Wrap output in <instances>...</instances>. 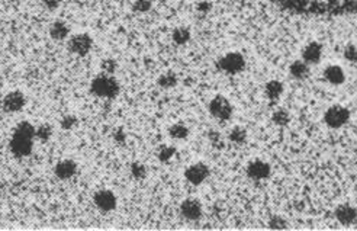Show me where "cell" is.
<instances>
[{"mask_svg": "<svg viewBox=\"0 0 357 231\" xmlns=\"http://www.w3.org/2000/svg\"><path fill=\"white\" fill-rule=\"evenodd\" d=\"M34 141H35V127L28 121H22L16 125V128L13 131V135L10 140V152L18 158L28 157L34 150Z\"/></svg>", "mask_w": 357, "mask_h": 231, "instance_id": "obj_1", "label": "cell"}, {"mask_svg": "<svg viewBox=\"0 0 357 231\" xmlns=\"http://www.w3.org/2000/svg\"><path fill=\"white\" fill-rule=\"evenodd\" d=\"M90 92L95 96L102 99H115L121 92V86H119V81L112 75L103 73L92 80Z\"/></svg>", "mask_w": 357, "mask_h": 231, "instance_id": "obj_2", "label": "cell"}, {"mask_svg": "<svg viewBox=\"0 0 357 231\" xmlns=\"http://www.w3.org/2000/svg\"><path fill=\"white\" fill-rule=\"evenodd\" d=\"M246 66H247L246 57L238 51H230L224 54L216 63L218 70L228 75V76L240 75L241 72L246 70Z\"/></svg>", "mask_w": 357, "mask_h": 231, "instance_id": "obj_3", "label": "cell"}, {"mask_svg": "<svg viewBox=\"0 0 357 231\" xmlns=\"http://www.w3.org/2000/svg\"><path fill=\"white\" fill-rule=\"evenodd\" d=\"M350 111L341 105H332L324 112V122L328 128L340 129L350 121Z\"/></svg>", "mask_w": 357, "mask_h": 231, "instance_id": "obj_4", "label": "cell"}, {"mask_svg": "<svg viewBox=\"0 0 357 231\" xmlns=\"http://www.w3.org/2000/svg\"><path fill=\"white\" fill-rule=\"evenodd\" d=\"M208 111H209V114L215 119H218V121H228V119H231L232 114H234V106L225 96L216 95L208 103Z\"/></svg>", "mask_w": 357, "mask_h": 231, "instance_id": "obj_5", "label": "cell"}, {"mask_svg": "<svg viewBox=\"0 0 357 231\" xmlns=\"http://www.w3.org/2000/svg\"><path fill=\"white\" fill-rule=\"evenodd\" d=\"M69 51L78 57H86L93 48V39L89 34H76L67 42Z\"/></svg>", "mask_w": 357, "mask_h": 231, "instance_id": "obj_6", "label": "cell"}, {"mask_svg": "<svg viewBox=\"0 0 357 231\" xmlns=\"http://www.w3.org/2000/svg\"><path fill=\"white\" fill-rule=\"evenodd\" d=\"M246 173L251 180L261 182V180L269 179L272 176V166H270V163H267L261 158H255L247 164Z\"/></svg>", "mask_w": 357, "mask_h": 231, "instance_id": "obj_7", "label": "cell"}, {"mask_svg": "<svg viewBox=\"0 0 357 231\" xmlns=\"http://www.w3.org/2000/svg\"><path fill=\"white\" fill-rule=\"evenodd\" d=\"M209 175H211L209 166L202 163V161L193 163V164H190V166L184 170V179L187 180L190 185H193V186L202 185L205 180L209 178Z\"/></svg>", "mask_w": 357, "mask_h": 231, "instance_id": "obj_8", "label": "cell"}, {"mask_svg": "<svg viewBox=\"0 0 357 231\" xmlns=\"http://www.w3.org/2000/svg\"><path fill=\"white\" fill-rule=\"evenodd\" d=\"M26 96L24 92L21 90H10L4 95L3 101H1V108L4 112L7 114H15L19 112L25 108Z\"/></svg>", "mask_w": 357, "mask_h": 231, "instance_id": "obj_9", "label": "cell"}, {"mask_svg": "<svg viewBox=\"0 0 357 231\" xmlns=\"http://www.w3.org/2000/svg\"><path fill=\"white\" fill-rule=\"evenodd\" d=\"M180 214L187 221H198L204 214V206L196 198H186L180 204Z\"/></svg>", "mask_w": 357, "mask_h": 231, "instance_id": "obj_10", "label": "cell"}, {"mask_svg": "<svg viewBox=\"0 0 357 231\" xmlns=\"http://www.w3.org/2000/svg\"><path fill=\"white\" fill-rule=\"evenodd\" d=\"M93 202L98 209H101L102 212H112L116 205H118V198L116 195L109 191V189H101L95 193L93 196Z\"/></svg>", "mask_w": 357, "mask_h": 231, "instance_id": "obj_11", "label": "cell"}, {"mask_svg": "<svg viewBox=\"0 0 357 231\" xmlns=\"http://www.w3.org/2000/svg\"><path fill=\"white\" fill-rule=\"evenodd\" d=\"M77 163L71 158H64L60 160L55 166H54V175L55 178L60 180H70L77 175Z\"/></svg>", "mask_w": 357, "mask_h": 231, "instance_id": "obj_12", "label": "cell"}, {"mask_svg": "<svg viewBox=\"0 0 357 231\" xmlns=\"http://www.w3.org/2000/svg\"><path fill=\"white\" fill-rule=\"evenodd\" d=\"M335 220L343 226H352L357 221V209L352 204H340L334 209Z\"/></svg>", "mask_w": 357, "mask_h": 231, "instance_id": "obj_13", "label": "cell"}, {"mask_svg": "<svg viewBox=\"0 0 357 231\" xmlns=\"http://www.w3.org/2000/svg\"><path fill=\"white\" fill-rule=\"evenodd\" d=\"M321 58H322V45L317 41L308 42L301 54V60L305 61L309 67L317 66L321 61Z\"/></svg>", "mask_w": 357, "mask_h": 231, "instance_id": "obj_14", "label": "cell"}, {"mask_svg": "<svg viewBox=\"0 0 357 231\" xmlns=\"http://www.w3.org/2000/svg\"><path fill=\"white\" fill-rule=\"evenodd\" d=\"M324 78L332 86H341L346 81V72L338 64H330L324 70Z\"/></svg>", "mask_w": 357, "mask_h": 231, "instance_id": "obj_15", "label": "cell"}, {"mask_svg": "<svg viewBox=\"0 0 357 231\" xmlns=\"http://www.w3.org/2000/svg\"><path fill=\"white\" fill-rule=\"evenodd\" d=\"M283 92H285V84L281 80H269L264 84V96L272 102H276L278 99H281Z\"/></svg>", "mask_w": 357, "mask_h": 231, "instance_id": "obj_16", "label": "cell"}, {"mask_svg": "<svg viewBox=\"0 0 357 231\" xmlns=\"http://www.w3.org/2000/svg\"><path fill=\"white\" fill-rule=\"evenodd\" d=\"M50 37L54 41H64L70 37V28L64 21H55L50 26Z\"/></svg>", "mask_w": 357, "mask_h": 231, "instance_id": "obj_17", "label": "cell"}, {"mask_svg": "<svg viewBox=\"0 0 357 231\" xmlns=\"http://www.w3.org/2000/svg\"><path fill=\"white\" fill-rule=\"evenodd\" d=\"M289 73L296 80H304L309 76V66L302 60H295L289 66Z\"/></svg>", "mask_w": 357, "mask_h": 231, "instance_id": "obj_18", "label": "cell"}, {"mask_svg": "<svg viewBox=\"0 0 357 231\" xmlns=\"http://www.w3.org/2000/svg\"><path fill=\"white\" fill-rule=\"evenodd\" d=\"M247 138H249L247 129L244 128V127H240V125L231 128L230 132H228V141L232 143V144H237V146L246 144V143H247Z\"/></svg>", "mask_w": 357, "mask_h": 231, "instance_id": "obj_19", "label": "cell"}, {"mask_svg": "<svg viewBox=\"0 0 357 231\" xmlns=\"http://www.w3.org/2000/svg\"><path fill=\"white\" fill-rule=\"evenodd\" d=\"M172 38H173V42L178 44V45H186L190 38H192V34H190V29L186 28V26H178L175 28V31L172 32Z\"/></svg>", "mask_w": 357, "mask_h": 231, "instance_id": "obj_20", "label": "cell"}, {"mask_svg": "<svg viewBox=\"0 0 357 231\" xmlns=\"http://www.w3.org/2000/svg\"><path fill=\"white\" fill-rule=\"evenodd\" d=\"M178 83V75L175 72H166L163 75H160L157 78V84L161 87V89H173L176 87Z\"/></svg>", "mask_w": 357, "mask_h": 231, "instance_id": "obj_21", "label": "cell"}, {"mask_svg": "<svg viewBox=\"0 0 357 231\" xmlns=\"http://www.w3.org/2000/svg\"><path fill=\"white\" fill-rule=\"evenodd\" d=\"M290 119H292V116H290L289 111H286V109H283V108L276 109V111L272 114V121H273V124L278 125V127H287V125L290 124Z\"/></svg>", "mask_w": 357, "mask_h": 231, "instance_id": "obj_22", "label": "cell"}, {"mask_svg": "<svg viewBox=\"0 0 357 231\" xmlns=\"http://www.w3.org/2000/svg\"><path fill=\"white\" fill-rule=\"evenodd\" d=\"M169 135H170V138L178 140V141L186 140V138L189 137V128H187L184 124H181V122L173 124V125L169 128Z\"/></svg>", "mask_w": 357, "mask_h": 231, "instance_id": "obj_23", "label": "cell"}, {"mask_svg": "<svg viewBox=\"0 0 357 231\" xmlns=\"http://www.w3.org/2000/svg\"><path fill=\"white\" fill-rule=\"evenodd\" d=\"M52 137V127L50 124H42L35 128V140L41 143H47Z\"/></svg>", "mask_w": 357, "mask_h": 231, "instance_id": "obj_24", "label": "cell"}, {"mask_svg": "<svg viewBox=\"0 0 357 231\" xmlns=\"http://www.w3.org/2000/svg\"><path fill=\"white\" fill-rule=\"evenodd\" d=\"M131 175L137 180H143L147 178V167L141 161H134L131 164Z\"/></svg>", "mask_w": 357, "mask_h": 231, "instance_id": "obj_25", "label": "cell"}, {"mask_svg": "<svg viewBox=\"0 0 357 231\" xmlns=\"http://www.w3.org/2000/svg\"><path fill=\"white\" fill-rule=\"evenodd\" d=\"M175 154H176V149L172 147V146H161L157 150V157L161 163H169L173 158Z\"/></svg>", "mask_w": 357, "mask_h": 231, "instance_id": "obj_26", "label": "cell"}, {"mask_svg": "<svg viewBox=\"0 0 357 231\" xmlns=\"http://www.w3.org/2000/svg\"><path fill=\"white\" fill-rule=\"evenodd\" d=\"M269 227L272 230H285V229H287V221L282 215H273L269 220Z\"/></svg>", "mask_w": 357, "mask_h": 231, "instance_id": "obj_27", "label": "cell"}, {"mask_svg": "<svg viewBox=\"0 0 357 231\" xmlns=\"http://www.w3.org/2000/svg\"><path fill=\"white\" fill-rule=\"evenodd\" d=\"M343 55H344L346 61L357 63V44H347L343 50Z\"/></svg>", "mask_w": 357, "mask_h": 231, "instance_id": "obj_28", "label": "cell"}, {"mask_svg": "<svg viewBox=\"0 0 357 231\" xmlns=\"http://www.w3.org/2000/svg\"><path fill=\"white\" fill-rule=\"evenodd\" d=\"M132 9L137 13H145L151 9V0H135Z\"/></svg>", "mask_w": 357, "mask_h": 231, "instance_id": "obj_29", "label": "cell"}, {"mask_svg": "<svg viewBox=\"0 0 357 231\" xmlns=\"http://www.w3.org/2000/svg\"><path fill=\"white\" fill-rule=\"evenodd\" d=\"M116 67H118V64L112 58H106L105 61H102V70L103 73H106V75H113Z\"/></svg>", "mask_w": 357, "mask_h": 231, "instance_id": "obj_30", "label": "cell"}, {"mask_svg": "<svg viewBox=\"0 0 357 231\" xmlns=\"http://www.w3.org/2000/svg\"><path fill=\"white\" fill-rule=\"evenodd\" d=\"M63 129H73L77 125V118L74 115H66L61 122H60Z\"/></svg>", "mask_w": 357, "mask_h": 231, "instance_id": "obj_31", "label": "cell"}, {"mask_svg": "<svg viewBox=\"0 0 357 231\" xmlns=\"http://www.w3.org/2000/svg\"><path fill=\"white\" fill-rule=\"evenodd\" d=\"M196 9H198L199 13H208V12H211V9H212V3L208 1V0H201V1L198 3Z\"/></svg>", "mask_w": 357, "mask_h": 231, "instance_id": "obj_32", "label": "cell"}, {"mask_svg": "<svg viewBox=\"0 0 357 231\" xmlns=\"http://www.w3.org/2000/svg\"><path fill=\"white\" fill-rule=\"evenodd\" d=\"M61 1H63V0H42V4H44L47 9H50V10H55V9L61 4Z\"/></svg>", "mask_w": 357, "mask_h": 231, "instance_id": "obj_33", "label": "cell"}, {"mask_svg": "<svg viewBox=\"0 0 357 231\" xmlns=\"http://www.w3.org/2000/svg\"><path fill=\"white\" fill-rule=\"evenodd\" d=\"M209 140L215 144V143L221 141V134L216 132V131H212V132H209Z\"/></svg>", "mask_w": 357, "mask_h": 231, "instance_id": "obj_34", "label": "cell"}, {"mask_svg": "<svg viewBox=\"0 0 357 231\" xmlns=\"http://www.w3.org/2000/svg\"><path fill=\"white\" fill-rule=\"evenodd\" d=\"M115 140L119 141V143H122L125 140V134H124L122 129H118V132H115Z\"/></svg>", "mask_w": 357, "mask_h": 231, "instance_id": "obj_35", "label": "cell"}, {"mask_svg": "<svg viewBox=\"0 0 357 231\" xmlns=\"http://www.w3.org/2000/svg\"><path fill=\"white\" fill-rule=\"evenodd\" d=\"M355 152H356V153H357V144H356V147H355Z\"/></svg>", "mask_w": 357, "mask_h": 231, "instance_id": "obj_36", "label": "cell"}, {"mask_svg": "<svg viewBox=\"0 0 357 231\" xmlns=\"http://www.w3.org/2000/svg\"><path fill=\"white\" fill-rule=\"evenodd\" d=\"M10 1H19V0H10Z\"/></svg>", "mask_w": 357, "mask_h": 231, "instance_id": "obj_37", "label": "cell"}]
</instances>
